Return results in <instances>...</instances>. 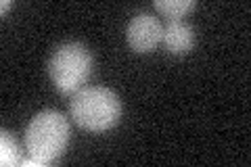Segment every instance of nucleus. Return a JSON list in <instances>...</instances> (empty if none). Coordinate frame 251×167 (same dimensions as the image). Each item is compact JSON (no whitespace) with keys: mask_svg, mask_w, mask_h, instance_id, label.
I'll list each match as a JSON object with an SVG mask.
<instances>
[{"mask_svg":"<svg viewBox=\"0 0 251 167\" xmlns=\"http://www.w3.org/2000/svg\"><path fill=\"white\" fill-rule=\"evenodd\" d=\"M69 113L80 128L88 132H105L120 121L122 100L105 86H88L72 96Z\"/></svg>","mask_w":251,"mask_h":167,"instance_id":"obj_2","label":"nucleus"},{"mask_svg":"<svg viewBox=\"0 0 251 167\" xmlns=\"http://www.w3.org/2000/svg\"><path fill=\"white\" fill-rule=\"evenodd\" d=\"M13 2H11V0H2V4H0V9H2V13L6 11V9H9V6H11Z\"/></svg>","mask_w":251,"mask_h":167,"instance_id":"obj_8","label":"nucleus"},{"mask_svg":"<svg viewBox=\"0 0 251 167\" xmlns=\"http://www.w3.org/2000/svg\"><path fill=\"white\" fill-rule=\"evenodd\" d=\"M21 163V150L15 136L9 130L0 132V165L2 167H15Z\"/></svg>","mask_w":251,"mask_h":167,"instance_id":"obj_6","label":"nucleus"},{"mask_svg":"<svg viewBox=\"0 0 251 167\" xmlns=\"http://www.w3.org/2000/svg\"><path fill=\"white\" fill-rule=\"evenodd\" d=\"M153 4L170 21H180V17H184L188 11L195 9V0H155Z\"/></svg>","mask_w":251,"mask_h":167,"instance_id":"obj_7","label":"nucleus"},{"mask_svg":"<svg viewBox=\"0 0 251 167\" xmlns=\"http://www.w3.org/2000/svg\"><path fill=\"white\" fill-rule=\"evenodd\" d=\"M92 52L82 42H65L54 48L49 59V75L57 90L75 94L84 88L92 73Z\"/></svg>","mask_w":251,"mask_h":167,"instance_id":"obj_3","label":"nucleus"},{"mask_svg":"<svg viewBox=\"0 0 251 167\" xmlns=\"http://www.w3.org/2000/svg\"><path fill=\"white\" fill-rule=\"evenodd\" d=\"M69 142V121L59 111H42L31 117L25 130L27 159L23 165H49L65 153Z\"/></svg>","mask_w":251,"mask_h":167,"instance_id":"obj_1","label":"nucleus"},{"mask_svg":"<svg viewBox=\"0 0 251 167\" xmlns=\"http://www.w3.org/2000/svg\"><path fill=\"white\" fill-rule=\"evenodd\" d=\"M195 40H197V36H195V27L191 23L170 21L168 25H163L161 42L170 54H186L188 50H193Z\"/></svg>","mask_w":251,"mask_h":167,"instance_id":"obj_5","label":"nucleus"},{"mask_svg":"<svg viewBox=\"0 0 251 167\" xmlns=\"http://www.w3.org/2000/svg\"><path fill=\"white\" fill-rule=\"evenodd\" d=\"M126 38L134 52H151L163 38V25L159 17L153 13H136L130 19L128 29H126Z\"/></svg>","mask_w":251,"mask_h":167,"instance_id":"obj_4","label":"nucleus"}]
</instances>
